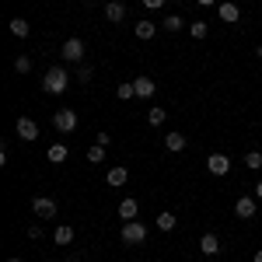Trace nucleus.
Masks as SVG:
<instances>
[{"label":"nucleus","mask_w":262,"mask_h":262,"mask_svg":"<svg viewBox=\"0 0 262 262\" xmlns=\"http://www.w3.org/2000/svg\"><path fill=\"white\" fill-rule=\"evenodd\" d=\"M67 84H70V74H67L63 67H49L46 77H42V91H49V95H63Z\"/></svg>","instance_id":"nucleus-1"},{"label":"nucleus","mask_w":262,"mask_h":262,"mask_svg":"<svg viewBox=\"0 0 262 262\" xmlns=\"http://www.w3.org/2000/svg\"><path fill=\"white\" fill-rule=\"evenodd\" d=\"M122 242L126 245H143L147 242V227L140 221H126L122 224Z\"/></svg>","instance_id":"nucleus-2"},{"label":"nucleus","mask_w":262,"mask_h":262,"mask_svg":"<svg viewBox=\"0 0 262 262\" xmlns=\"http://www.w3.org/2000/svg\"><path fill=\"white\" fill-rule=\"evenodd\" d=\"M53 126H56L60 133H74V129H77V112H74V108H60V112L53 116Z\"/></svg>","instance_id":"nucleus-3"},{"label":"nucleus","mask_w":262,"mask_h":262,"mask_svg":"<svg viewBox=\"0 0 262 262\" xmlns=\"http://www.w3.org/2000/svg\"><path fill=\"white\" fill-rule=\"evenodd\" d=\"M206 171L217 175V179H224V175L231 171V158H227V154H210V158H206Z\"/></svg>","instance_id":"nucleus-4"},{"label":"nucleus","mask_w":262,"mask_h":262,"mask_svg":"<svg viewBox=\"0 0 262 262\" xmlns=\"http://www.w3.org/2000/svg\"><path fill=\"white\" fill-rule=\"evenodd\" d=\"M60 56L67 63H81L84 60V42L81 39H67V42H63V49H60Z\"/></svg>","instance_id":"nucleus-5"},{"label":"nucleus","mask_w":262,"mask_h":262,"mask_svg":"<svg viewBox=\"0 0 262 262\" xmlns=\"http://www.w3.org/2000/svg\"><path fill=\"white\" fill-rule=\"evenodd\" d=\"M14 133H18L21 140H39V126H35V119H28V116H21L18 122H14Z\"/></svg>","instance_id":"nucleus-6"},{"label":"nucleus","mask_w":262,"mask_h":262,"mask_svg":"<svg viewBox=\"0 0 262 262\" xmlns=\"http://www.w3.org/2000/svg\"><path fill=\"white\" fill-rule=\"evenodd\" d=\"M32 210H35V217L49 221V217H56V200H49V196H35V200H32Z\"/></svg>","instance_id":"nucleus-7"},{"label":"nucleus","mask_w":262,"mask_h":262,"mask_svg":"<svg viewBox=\"0 0 262 262\" xmlns=\"http://www.w3.org/2000/svg\"><path fill=\"white\" fill-rule=\"evenodd\" d=\"M255 210H259V200H255V196H242V200L234 203V213H238L242 221H252Z\"/></svg>","instance_id":"nucleus-8"},{"label":"nucleus","mask_w":262,"mask_h":262,"mask_svg":"<svg viewBox=\"0 0 262 262\" xmlns=\"http://www.w3.org/2000/svg\"><path fill=\"white\" fill-rule=\"evenodd\" d=\"M217 18H221L224 25H234V21L242 18V7H238V4H231V0H227V4H221V7H217Z\"/></svg>","instance_id":"nucleus-9"},{"label":"nucleus","mask_w":262,"mask_h":262,"mask_svg":"<svg viewBox=\"0 0 262 262\" xmlns=\"http://www.w3.org/2000/svg\"><path fill=\"white\" fill-rule=\"evenodd\" d=\"M200 252L203 255H221V238H217V234H203L200 238Z\"/></svg>","instance_id":"nucleus-10"},{"label":"nucleus","mask_w":262,"mask_h":262,"mask_svg":"<svg viewBox=\"0 0 262 262\" xmlns=\"http://www.w3.org/2000/svg\"><path fill=\"white\" fill-rule=\"evenodd\" d=\"M133 88H137V98H150L154 95V77H133Z\"/></svg>","instance_id":"nucleus-11"},{"label":"nucleus","mask_w":262,"mask_h":262,"mask_svg":"<svg viewBox=\"0 0 262 262\" xmlns=\"http://www.w3.org/2000/svg\"><path fill=\"white\" fill-rule=\"evenodd\" d=\"M126 179H129V171H126L122 164H116V168H108V175H105V182H108L112 189H119V185H126Z\"/></svg>","instance_id":"nucleus-12"},{"label":"nucleus","mask_w":262,"mask_h":262,"mask_svg":"<svg viewBox=\"0 0 262 262\" xmlns=\"http://www.w3.org/2000/svg\"><path fill=\"white\" fill-rule=\"evenodd\" d=\"M105 18L112 21V25H119V21L126 18V7H122L119 0H108V4H105Z\"/></svg>","instance_id":"nucleus-13"},{"label":"nucleus","mask_w":262,"mask_h":262,"mask_svg":"<svg viewBox=\"0 0 262 262\" xmlns=\"http://www.w3.org/2000/svg\"><path fill=\"white\" fill-rule=\"evenodd\" d=\"M133 32H137V39H154V32H158V25H154V21H137V25H133Z\"/></svg>","instance_id":"nucleus-14"},{"label":"nucleus","mask_w":262,"mask_h":262,"mask_svg":"<svg viewBox=\"0 0 262 262\" xmlns=\"http://www.w3.org/2000/svg\"><path fill=\"white\" fill-rule=\"evenodd\" d=\"M137 213H140L137 200H122L119 203V217H122V221H137Z\"/></svg>","instance_id":"nucleus-15"},{"label":"nucleus","mask_w":262,"mask_h":262,"mask_svg":"<svg viewBox=\"0 0 262 262\" xmlns=\"http://www.w3.org/2000/svg\"><path fill=\"white\" fill-rule=\"evenodd\" d=\"M53 242L56 245H70L74 242V227H70V224H60V227L53 231Z\"/></svg>","instance_id":"nucleus-16"},{"label":"nucleus","mask_w":262,"mask_h":262,"mask_svg":"<svg viewBox=\"0 0 262 262\" xmlns=\"http://www.w3.org/2000/svg\"><path fill=\"white\" fill-rule=\"evenodd\" d=\"M185 143H189L185 133H168V137H164V147H168V150H185Z\"/></svg>","instance_id":"nucleus-17"},{"label":"nucleus","mask_w":262,"mask_h":262,"mask_svg":"<svg viewBox=\"0 0 262 262\" xmlns=\"http://www.w3.org/2000/svg\"><path fill=\"white\" fill-rule=\"evenodd\" d=\"M28 32H32V25L25 18H11V35H14V39H25Z\"/></svg>","instance_id":"nucleus-18"},{"label":"nucleus","mask_w":262,"mask_h":262,"mask_svg":"<svg viewBox=\"0 0 262 262\" xmlns=\"http://www.w3.org/2000/svg\"><path fill=\"white\" fill-rule=\"evenodd\" d=\"M67 161V147H63V143H53V147H49V164H63Z\"/></svg>","instance_id":"nucleus-19"},{"label":"nucleus","mask_w":262,"mask_h":262,"mask_svg":"<svg viewBox=\"0 0 262 262\" xmlns=\"http://www.w3.org/2000/svg\"><path fill=\"white\" fill-rule=\"evenodd\" d=\"M182 28H185V18L182 14H168L164 18V32H182Z\"/></svg>","instance_id":"nucleus-20"},{"label":"nucleus","mask_w":262,"mask_h":262,"mask_svg":"<svg viewBox=\"0 0 262 262\" xmlns=\"http://www.w3.org/2000/svg\"><path fill=\"white\" fill-rule=\"evenodd\" d=\"M164 119H168V112H164L161 105H154V108H150V112H147V122H150V126H161Z\"/></svg>","instance_id":"nucleus-21"},{"label":"nucleus","mask_w":262,"mask_h":262,"mask_svg":"<svg viewBox=\"0 0 262 262\" xmlns=\"http://www.w3.org/2000/svg\"><path fill=\"white\" fill-rule=\"evenodd\" d=\"M206 32H210L206 21H189V35H192V39H206Z\"/></svg>","instance_id":"nucleus-22"},{"label":"nucleus","mask_w":262,"mask_h":262,"mask_svg":"<svg viewBox=\"0 0 262 262\" xmlns=\"http://www.w3.org/2000/svg\"><path fill=\"white\" fill-rule=\"evenodd\" d=\"M122 101H129V98H137V88H133V81H122L119 84V91H116Z\"/></svg>","instance_id":"nucleus-23"},{"label":"nucleus","mask_w":262,"mask_h":262,"mask_svg":"<svg viewBox=\"0 0 262 262\" xmlns=\"http://www.w3.org/2000/svg\"><path fill=\"white\" fill-rule=\"evenodd\" d=\"M101 161H105V147H98V143H95V147L88 150V164H101Z\"/></svg>","instance_id":"nucleus-24"},{"label":"nucleus","mask_w":262,"mask_h":262,"mask_svg":"<svg viewBox=\"0 0 262 262\" xmlns=\"http://www.w3.org/2000/svg\"><path fill=\"white\" fill-rule=\"evenodd\" d=\"M245 164H248L252 171H259V168H262V154H259V150H248V154H245Z\"/></svg>","instance_id":"nucleus-25"},{"label":"nucleus","mask_w":262,"mask_h":262,"mask_svg":"<svg viewBox=\"0 0 262 262\" xmlns=\"http://www.w3.org/2000/svg\"><path fill=\"white\" fill-rule=\"evenodd\" d=\"M175 213H161V217H158V227H161V231H175Z\"/></svg>","instance_id":"nucleus-26"},{"label":"nucleus","mask_w":262,"mask_h":262,"mask_svg":"<svg viewBox=\"0 0 262 262\" xmlns=\"http://www.w3.org/2000/svg\"><path fill=\"white\" fill-rule=\"evenodd\" d=\"M14 70H18V74H28V70H32V60H28V56H18V60H14Z\"/></svg>","instance_id":"nucleus-27"},{"label":"nucleus","mask_w":262,"mask_h":262,"mask_svg":"<svg viewBox=\"0 0 262 262\" xmlns=\"http://www.w3.org/2000/svg\"><path fill=\"white\" fill-rule=\"evenodd\" d=\"M91 77H95V70H91V67H81V70H77V81H81V84H88Z\"/></svg>","instance_id":"nucleus-28"},{"label":"nucleus","mask_w":262,"mask_h":262,"mask_svg":"<svg viewBox=\"0 0 262 262\" xmlns=\"http://www.w3.org/2000/svg\"><path fill=\"white\" fill-rule=\"evenodd\" d=\"M168 0H143V7H150V11H161Z\"/></svg>","instance_id":"nucleus-29"},{"label":"nucleus","mask_w":262,"mask_h":262,"mask_svg":"<svg viewBox=\"0 0 262 262\" xmlns=\"http://www.w3.org/2000/svg\"><path fill=\"white\" fill-rule=\"evenodd\" d=\"M28 238H32V242H39V238H42V227H39V224H32V227H28Z\"/></svg>","instance_id":"nucleus-30"},{"label":"nucleus","mask_w":262,"mask_h":262,"mask_svg":"<svg viewBox=\"0 0 262 262\" xmlns=\"http://www.w3.org/2000/svg\"><path fill=\"white\" fill-rule=\"evenodd\" d=\"M95 143H98V147H108V143H112V137H108V133H98V140H95Z\"/></svg>","instance_id":"nucleus-31"},{"label":"nucleus","mask_w":262,"mask_h":262,"mask_svg":"<svg viewBox=\"0 0 262 262\" xmlns=\"http://www.w3.org/2000/svg\"><path fill=\"white\" fill-rule=\"evenodd\" d=\"M196 4H203V7H213V4H217V0H196Z\"/></svg>","instance_id":"nucleus-32"},{"label":"nucleus","mask_w":262,"mask_h":262,"mask_svg":"<svg viewBox=\"0 0 262 262\" xmlns=\"http://www.w3.org/2000/svg\"><path fill=\"white\" fill-rule=\"evenodd\" d=\"M255 200H262V182H259V185H255Z\"/></svg>","instance_id":"nucleus-33"},{"label":"nucleus","mask_w":262,"mask_h":262,"mask_svg":"<svg viewBox=\"0 0 262 262\" xmlns=\"http://www.w3.org/2000/svg\"><path fill=\"white\" fill-rule=\"evenodd\" d=\"M255 262H262V248H259V252H255Z\"/></svg>","instance_id":"nucleus-34"},{"label":"nucleus","mask_w":262,"mask_h":262,"mask_svg":"<svg viewBox=\"0 0 262 262\" xmlns=\"http://www.w3.org/2000/svg\"><path fill=\"white\" fill-rule=\"evenodd\" d=\"M255 53H259V60H262V46H255Z\"/></svg>","instance_id":"nucleus-35"},{"label":"nucleus","mask_w":262,"mask_h":262,"mask_svg":"<svg viewBox=\"0 0 262 262\" xmlns=\"http://www.w3.org/2000/svg\"><path fill=\"white\" fill-rule=\"evenodd\" d=\"M7 262H21V259H7Z\"/></svg>","instance_id":"nucleus-36"}]
</instances>
